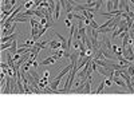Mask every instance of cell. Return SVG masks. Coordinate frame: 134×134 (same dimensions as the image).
Returning a JSON list of instances; mask_svg holds the SVG:
<instances>
[{"mask_svg":"<svg viewBox=\"0 0 134 134\" xmlns=\"http://www.w3.org/2000/svg\"><path fill=\"white\" fill-rule=\"evenodd\" d=\"M124 57L129 62H134V47L131 46V44H129L127 47L124 48Z\"/></svg>","mask_w":134,"mask_h":134,"instance_id":"6da1fadb","label":"cell"},{"mask_svg":"<svg viewBox=\"0 0 134 134\" xmlns=\"http://www.w3.org/2000/svg\"><path fill=\"white\" fill-rule=\"evenodd\" d=\"M72 67H74V66H72V63H71V64H67L66 67H63V70L60 71V74H59L57 78H58V79H62V78H63L64 75H67V74H69V72L72 70Z\"/></svg>","mask_w":134,"mask_h":134,"instance_id":"7a4b0ae2","label":"cell"},{"mask_svg":"<svg viewBox=\"0 0 134 134\" xmlns=\"http://www.w3.org/2000/svg\"><path fill=\"white\" fill-rule=\"evenodd\" d=\"M16 30V23L14 21V24L12 27H9V28H2V35L3 36H7V35H11V34H14Z\"/></svg>","mask_w":134,"mask_h":134,"instance_id":"3957f363","label":"cell"},{"mask_svg":"<svg viewBox=\"0 0 134 134\" xmlns=\"http://www.w3.org/2000/svg\"><path fill=\"white\" fill-rule=\"evenodd\" d=\"M113 81H114L115 85H118V86H121V87H124L125 90L127 88V86H126V81L124 79V78H121V76H114V78H113Z\"/></svg>","mask_w":134,"mask_h":134,"instance_id":"277c9868","label":"cell"},{"mask_svg":"<svg viewBox=\"0 0 134 134\" xmlns=\"http://www.w3.org/2000/svg\"><path fill=\"white\" fill-rule=\"evenodd\" d=\"M48 47L50 48H52V50H59V48H62V42L59 40H50V43H48Z\"/></svg>","mask_w":134,"mask_h":134,"instance_id":"5b68a950","label":"cell"},{"mask_svg":"<svg viewBox=\"0 0 134 134\" xmlns=\"http://www.w3.org/2000/svg\"><path fill=\"white\" fill-rule=\"evenodd\" d=\"M91 82H93V78L90 76L85 83V94H90L91 93Z\"/></svg>","mask_w":134,"mask_h":134,"instance_id":"8992f818","label":"cell"},{"mask_svg":"<svg viewBox=\"0 0 134 134\" xmlns=\"http://www.w3.org/2000/svg\"><path fill=\"white\" fill-rule=\"evenodd\" d=\"M18 38V34H11V35H7V36H3L2 38V43H5V42H12V40H15Z\"/></svg>","mask_w":134,"mask_h":134,"instance_id":"52a82bcc","label":"cell"},{"mask_svg":"<svg viewBox=\"0 0 134 134\" xmlns=\"http://www.w3.org/2000/svg\"><path fill=\"white\" fill-rule=\"evenodd\" d=\"M55 62H57V59H55L54 57H48V58H46L44 60H42L39 63H40V66H47V64H54Z\"/></svg>","mask_w":134,"mask_h":134,"instance_id":"ba28073f","label":"cell"},{"mask_svg":"<svg viewBox=\"0 0 134 134\" xmlns=\"http://www.w3.org/2000/svg\"><path fill=\"white\" fill-rule=\"evenodd\" d=\"M18 50H19V47H18V40L15 39V40L12 42V44H11V47L8 48V51H9L11 54H18Z\"/></svg>","mask_w":134,"mask_h":134,"instance_id":"9c48e42d","label":"cell"},{"mask_svg":"<svg viewBox=\"0 0 134 134\" xmlns=\"http://www.w3.org/2000/svg\"><path fill=\"white\" fill-rule=\"evenodd\" d=\"M60 5H62V3H60V2H59V3H57V5H55V12H54V19H55V20H58V19H59Z\"/></svg>","mask_w":134,"mask_h":134,"instance_id":"30bf717a","label":"cell"},{"mask_svg":"<svg viewBox=\"0 0 134 134\" xmlns=\"http://www.w3.org/2000/svg\"><path fill=\"white\" fill-rule=\"evenodd\" d=\"M103 88H105V81L99 82V85H98V87H97V90H95L94 93H95V94H102V93H103Z\"/></svg>","mask_w":134,"mask_h":134,"instance_id":"8fae6325","label":"cell"},{"mask_svg":"<svg viewBox=\"0 0 134 134\" xmlns=\"http://www.w3.org/2000/svg\"><path fill=\"white\" fill-rule=\"evenodd\" d=\"M102 44H105L106 48L111 51V47H113V44H111V42H110V39H109V38H103V43H102Z\"/></svg>","mask_w":134,"mask_h":134,"instance_id":"7c38bea8","label":"cell"},{"mask_svg":"<svg viewBox=\"0 0 134 134\" xmlns=\"http://www.w3.org/2000/svg\"><path fill=\"white\" fill-rule=\"evenodd\" d=\"M14 42V40H12ZM12 42H5V43H2V47H0V50L2 51H5L11 47V44H12Z\"/></svg>","mask_w":134,"mask_h":134,"instance_id":"4fadbf2b","label":"cell"},{"mask_svg":"<svg viewBox=\"0 0 134 134\" xmlns=\"http://www.w3.org/2000/svg\"><path fill=\"white\" fill-rule=\"evenodd\" d=\"M113 83H114V81L111 79V78H106V79H105V86L106 87H111V86H113Z\"/></svg>","mask_w":134,"mask_h":134,"instance_id":"5bb4252c","label":"cell"},{"mask_svg":"<svg viewBox=\"0 0 134 134\" xmlns=\"http://www.w3.org/2000/svg\"><path fill=\"white\" fill-rule=\"evenodd\" d=\"M34 4H35V0H30V2H26V3H24V8H32Z\"/></svg>","mask_w":134,"mask_h":134,"instance_id":"9a60e30c","label":"cell"},{"mask_svg":"<svg viewBox=\"0 0 134 134\" xmlns=\"http://www.w3.org/2000/svg\"><path fill=\"white\" fill-rule=\"evenodd\" d=\"M127 74H129L130 76H133V75H134V66H131V64H129V66H127Z\"/></svg>","mask_w":134,"mask_h":134,"instance_id":"2e32d148","label":"cell"},{"mask_svg":"<svg viewBox=\"0 0 134 134\" xmlns=\"http://www.w3.org/2000/svg\"><path fill=\"white\" fill-rule=\"evenodd\" d=\"M55 35H57V36H58V39H59L60 42H67V39H66V38H64L63 35H60V34H59V32H57V31H55Z\"/></svg>","mask_w":134,"mask_h":134,"instance_id":"e0dca14e","label":"cell"},{"mask_svg":"<svg viewBox=\"0 0 134 134\" xmlns=\"http://www.w3.org/2000/svg\"><path fill=\"white\" fill-rule=\"evenodd\" d=\"M90 26H91V28H98V27H99L95 20H91V24H90Z\"/></svg>","mask_w":134,"mask_h":134,"instance_id":"ac0fdd59","label":"cell"},{"mask_svg":"<svg viewBox=\"0 0 134 134\" xmlns=\"http://www.w3.org/2000/svg\"><path fill=\"white\" fill-rule=\"evenodd\" d=\"M46 21H48V20H47V18H46V16H44V18H42V19H40V24H42V26H46Z\"/></svg>","mask_w":134,"mask_h":134,"instance_id":"d6986e66","label":"cell"},{"mask_svg":"<svg viewBox=\"0 0 134 134\" xmlns=\"http://www.w3.org/2000/svg\"><path fill=\"white\" fill-rule=\"evenodd\" d=\"M64 24H66L67 27H69V28H70V27L72 26V24H71V20H70V19H66V20H64Z\"/></svg>","mask_w":134,"mask_h":134,"instance_id":"ffe728a7","label":"cell"},{"mask_svg":"<svg viewBox=\"0 0 134 134\" xmlns=\"http://www.w3.org/2000/svg\"><path fill=\"white\" fill-rule=\"evenodd\" d=\"M118 48H119V47L117 46V44H113V47H111V51H113V52L115 54V52L118 51Z\"/></svg>","mask_w":134,"mask_h":134,"instance_id":"44dd1931","label":"cell"},{"mask_svg":"<svg viewBox=\"0 0 134 134\" xmlns=\"http://www.w3.org/2000/svg\"><path fill=\"white\" fill-rule=\"evenodd\" d=\"M35 15H36V16H40V18H44V16H43V12H42V11H35Z\"/></svg>","mask_w":134,"mask_h":134,"instance_id":"7402d4cb","label":"cell"},{"mask_svg":"<svg viewBox=\"0 0 134 134\" xmlns=\"http://www.w3.org/2000/svg\"><path fill=\"white\" fill-rule=\"evenodd\" d=\"M47 2L50 3V7H52V8H55V5H57V4H55V3H54V0H47Z\"/></svg>","mask_w":134,"mask_h":134,"instance_id":"603a6c76","label":"cell"},{"mask_svg":"<svg viewBox=\"0 0 134 134\" xmlns=\"http://www.w3.org/2000/svg\"><path fill=\"white\" fill-rule=\"evenodd\" d=\"M85 24H86V26H90V24H91V20L86 18V19H85Z\"/></svg>","mask_w":134,"mask_h":134,"instance_id":"cb8c5ba5","label":"cell"},{"mask_svg":"<svg viewBox=\"0 0 134 134\" xmlns=\"http://www.w3.org/2000/svg\"><path fill=\"white\" fill-rule=\"evenodd\" d=\"M19 59H20V54H15V57H14V60H15V62H18Z\"/></svg>","mask_w":134,"mask_h":134,"instance_id":"d4e9b609","label":"cell"},{"mask_svg":"<svg viewBox=\"0 0 134 134\" xmlns=\"http://www.w3.org/2000/svg\"><path fill=\"white\" fill-rule=\"evenodd\" d=\"M50 76V71H44V78H48Z\"/></svg>","mask_w":134,"mask_h":134,"instance_id":"484cf974","label":"cell"},{"mask_svg":"<svg viewBox=\"0 0 134 134\" xmlns=\"http://www.w3.org/2000/svg\"><path fill=\"white\" fill-rule=\"evenodd\" d=\"M40 2H42V0H35V5H39Z\"/></svg>","mask_w":134,"mask_h":134,"instance_id":"4316f807","label":"cell"},{"mask_svg":"<svg viewBox=\"0 0 134 134\" xmlns=\"http://www.w3.org/2000/svg\"><path fill=\"white\" fill-rule=\"evenodd\" d=\"M9 3L12 4V5H15V3H16V0H9Z\"/></svg>","mask_w":134,"mask_h":134,"instance_id":"83f0119b","label":"cell"},{"mask_svg":"<svg viewBox=\"0 0 134 134\" xmlns=\"http://www.w3.org/2000/svg\"><path fill=\"white\" fill-rule=\"evenodd\" d=\"M130 2H131V3H133V4H134V0H130Z\"/></svg>","mask_w":134,"mask_h":134,"instance_id":"f1b7e54d","label":"cell"},{"mask_svg":"<svg viewBox=\"0 0 134 134\" xmlns=\"http://www.w3.org/2000/svg\"><path fill=\"white\" fill-rule=\"evenodd\" d=\"M131 32H134V28H131Z\"/></svg>","mask_w":134,"mask_h":134,"instance_id":"f546056e","label":"cell"}]
</instances>
